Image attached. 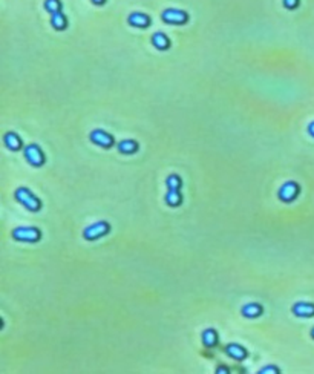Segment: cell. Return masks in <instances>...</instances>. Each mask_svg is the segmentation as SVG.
<instances>
[{
  "instance_id": "20",
  "label": "cell",
  "mask_w": 314,
  "mask_h": 374,
  "mask_svg": "<svg viewBox=\"0 0 314 374\" xmlns=\"http://www.w3.org/2000/svg\"><path fill=\"white\" fill-rule=\"evenodd\" d=\"M267 372H270V374H279L281 369L277 366H274V365H268V366H264L262 369H259V374H267Z\"/></svg>"
},
{
  "instance_id": "17",
  "label": "cell",
  "mask_w": 314,
  "mask_h": 374,
  "mask_svg": "<svg viewBox=\"0 0 314 374\" xmlns=\"http://www.w3.org/2000/svg\"><path fill=\"white\" fill-rule=\"evenodd\" d=\"M166 203L170 206V207H178L181 203H183V195L180 191H175V189H169L166 197H164Z\"/></svg>"
},
{
  "instance_id": "7",
  "label": "cell",
  "mask_w": 314,
  "mask_h": 374,
  "mask_svg": "<svg viewBox=\"0 0 314 374\" xmlns=\"http://www.w3.org/2000/svg\"><path fill=\"white\" fill-rule=\"evenodd\" d=\"M89 138H91V141H92L94 144H97V146H100V147H103V149H111V147L115 144L114 137H112L111 134H108L106 131H103V129H95V131H92L91 135H89Z\"/></svg>"
},
{
  "instance_id": "9",
  "label": "cell",
  "mask_w": 314,
  "mask_h": 374,
  "mask_svg": "<svg viewBox=\"0 0 314 374\" xmlns=\"http://www.w3.org/2000/svg\"><path fill=\"white\" fill-rule=\"evenodd\" d=\"M291 311L297 318H312L314 316V304L312 302H296L291 307Z\"/></svg>"
},
{
  "instance_id": "22",
  "label": "cell",
  "mask_w": 314,
  "mask_h": 374,
  "mask_svg": "<svg viewBox=\"0 0 314 374\" xmlns=\"http://www.w3.org/2000/svg\"><path fill=\"white\" fill-rule=\"evenodd\" d=\"M216 372H218V374H228V372H230V369H228V368H225V366H219V368L216 369Z\"/></svg>"
},
{
  "instance_id": "2",
  "label": "cell",
  "mask_w": 314,
  "mask_h": 374,
  "mask_svg": "<svg viewBox=\"0 0 314 374\" xmlns=\"http://www.w3.org/2000/svg\"><path fill=\"white\" fill-rule=\"evenodd\" d=\"M11 236H13V239L19 241V242H31L32 244V242L40 241L42 232H40V229L32 227V226H20L11 232Z\"/></svg>"
},
{
  "instance_id": "14",
  "label": "cell",
  "mask_w": 314,
  "mask_h": 374,
  "mask_svg": "<svg viewBox=\"0 0 314 374\" xmlns=\"http://www.w3.org/2000/svg\"><path fill=\"white\" fill-rule=\"evenodd\" d=\"M117 149L123 155H132L138 150V143L135 140H121L117 144Z\"/></svg>"
},
{
  "instance_id": "11",
  "label": "cell",
  "mask_w": 314,
  "mask_h": 374,
  "mask_svg": "<svg viewBox=\"0 0 314 374\" xmlns=\"http://www.w3.org/2000/svg\"><path fill=\"white\" fill-rule=\"evenodd\" d=\"M4 143L13 152H17V150H20L23 147V143H22L20 137L16 132H7L5 137H4Z\"/></svg>"
},
{
  "instance_id": "10",
  "label": "cell",
  "mask_w": 314,
  "mask_h": 374,
  "mask_svg": "<svg viewBox=\"0 0 314 374\" xmlns=\"http://www.w3.org/2000/svg\"><path fill=\"white\" fill-rule=\"evenodd\" d=\"M225 353H227L228 357H231L233 360H238V362L244 360L249 356L247 350L242 345H239V344H228L225 347Z\"/></svg>"
},
{
  "instance_id": "1",
  "label": "cell",
  "mask_w": 314,
  "mask_h": 374,
  "mask_svg": "<svg viewBox=\"0 0 314 374\" xmlns=\"http://www.w3.org/2000/svg\"><path fill=\"white\" fill-rule=\"evenodd\" d=\"M14 198L22 204L25 206L29 212H39L42 209V203L40 200L29 191L26 187H19L14 194Z\"/></svg>"
},
{
  "instance_id": "25",
  "label": "cell",
  "mask_w": 314,
  "mask_h": 374,
  "mask_svg": "<svg viewBox=\"0 0 314 374\" xmlns=\"http://www.w3.org/2000/svg\"><path fill=\"white\" fill-rule=\"evenodd\" d=\"M311 337L314 339V327H312V330H311Z\"/></svg>"
},
{
  "instance_id": "3",
  "label": "cell",
  "mask_w": 314,
  "mask_h": 374,
  "mask_svg": "<svg viewBox=\"0 0 314 374\" xmlns=\"http://www.w3.org/2000/svg\"><path fill=\"white\" fill-rule=\"evenodd\" d=\"M111 232V224L108 221H98L91 226H88L83 232V238L86 241H95L103 236H106Z\"/></svg>"
},
{
  "instance_id": "23",
  "label": "cell",
  "mask_w": 314,
  "mask_h": 374,
  "mask_svg": "<svg viewBox=\"0 0 314 374\" xmlns=\"http://www.w3.org/2000/svg\"><path fill=\"white\" fill-rule=\"evenodd\" d=\"M308 134H309L311 137H314V121H311V123L308 124Z\"/></svg>"
},
{
  "instance_id": "21",
  "label": "cell",
  "mask_w": 314,
  "mask_h": 374,
  "mask_svg": "<svg viewBox=\"0 0 314 374\" xmlns=\"http://www.w3.org/2000/svg\"><path fill=\"white\" fill-rule=\"evenodd\" d=\"M300 0H282V4L287 10H296L299 7Z\"/></svg>"
},
{
  "instance_id": "4",
  "label": "cell",
  "mask_w": 314,
  "mask_h": 374,
  "mask_svg": "<svg viewBox=\"0 0 314 374\" xmlns=\"http://www.w3.org/2000/svg\"><path fill=\"white\" fill-rule=\"evenodd\" d=\"M23 155H25V160L34 166V167H42L45 163H46V157L43 153V150L40 149V146L37 144H28L25 146V150H23Z\"/></svg>"
},
{
  "instance_id": "8",
  "label": "cell",
  "mask_w": 314,
  "mask_h": 374,
  "mask_svg": "<svg viewBox=\"0 0 314 374\" xmlns=\"http://www.w3.org/2000/svg\"><path fill=\"white\" fill-rule=\"evenodd\" d=\"M127 23L130 26H133V28L144 29V28L150 26V17L147 14H144V13H132L127 17Z\"/></svg>"
},
{
  "instance_id": "12",
  "label": "cell",
  "mask_w": 314,
  "mask_h": 374,
  "mask_svg": "<svg viewBox=\"0 0 314 374\" xmlns=\"http://www.w3.org/2000/svg\"><path fill=\"white\" fill-rule=\"evenodd\" d=\"M241 313H242V316H246L249 319H255V318H259L264 313V308L258 302H250V304H246L241 308Z\"/></svg>"
},
{
  "instance_id": "6",
  "label": "cell",
  "mask_w": 314,
  "mask_h": 374,
  "mask_svg": "<svg viewBox=\"0 0 314 374\" xmlns=\"http://www.w3.org/2000/svg\"><path fill=\"white\" fill-rule=\"evenodd\" d=\"M299 194H300L299 184L294 181H287L285 184L281 185V189H279V200L282 203H291L299 197Z\"/></svg>"
},
{
  "instance_id": "15",
  "label": "cell",
  "mask_w": 314,
  "mask_h": 374,
  "mask_svg": "<svg viewBox=\"0 0 314 374\" xmlns=\"http://www.w3.org/2000/svg\"><path fill=\"white\" fill-rule=\"evenodd\" d=\"M201 340H202L204 347H207V348H213V347L218 344V333H216V330H213V328H207V330H204V331H202V334H201Z\"/></svg>"
},
{
  "instance_id": "16",
  "label": "cell",
  "mask_w": 314,
  "mask_h": 374,
  "mask_svg": "<svg viewBox=\"0 0 314 374\" xmlns=\"http://www.w3.org/2000/svg\"><path fill=\"white\" fill-rule=\"evenodd\" d=\"M51 25L57 31H64L67 28V19H66V16L61 11L55 13V14H51Z\"/></svg>"
},
{
  "instance_id": "13",
  "label": "cell",
  "mask_w": 314,
  "mask_h": 374,
  "mask_svg": "<svg viewBox=\"0 0 314 374\" xmlns=\"http://www.w3.org/2000/svg\"><path fill=\"white\" fill-rule=\"evenodd\" d=\"M152 45L160 51H167L170 48V39L164 33H155L152 36Z\"/></svg>"
},
{
  "instance_id": "18",
  "label": "cell",
  "mask_w": 314,
  "mask_h": 374,
  "mask_svg": "<svg viewBox=\"0 0 314 374\" xmlns=\"http://www.w3.org/2000/svg\"><path fill=\"white\" fill-rule=\"evenodd\" d=\"M43 7L49 14H55V13H60L63 10V5H61L60 0H45Z\"/></svg>"
},
{
  "instance_id": "19",
  "label": "cell",
  "mask_w": 314,
  "mask_h": 374,
  "mask_svg": "<svg viewBox=\"0 0 314 374\" xmlns=\"http://www.w3.org/2000/svg\"><path fill=\"white\" fill-rule=\"evenodd\" d=\"M166 185L167 189H175V191H180L181 185H183V181H181V176L173 173V175H169L167 179H166Z\"/></svg>"
},
{
  "instance_id": "24",
  "label": "cell",
  "mask_w": 314,
  "mask_h": 374,
  "mask_svg": "<svg viewBox=\"0 0 314 374\" xmlns=\"http://www.w3.org/2000/svg\"><path fill=\"white\" fill-rule=\"evenodd\" d=\"M91 2H92L94 5H97V7H101V5L106 4V0H91Z\"/></svg>"
},
{
  "instance_id": "5",
  "label": "cell",
  "mask_w": 314,
  "mask_h": 374,
  "mask_svg": "<svg viewBox=\"0 0 314 374\" xmlns=\"http://www.w3.org/2000/svg\"><path fill=\"white\" fill-rule=\"evenodd\" d=\"M161 20L169 25H184L189 22V14L183 10L167 8L161 13Z\"/></svg>"
}]
</instances>
